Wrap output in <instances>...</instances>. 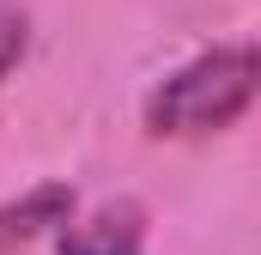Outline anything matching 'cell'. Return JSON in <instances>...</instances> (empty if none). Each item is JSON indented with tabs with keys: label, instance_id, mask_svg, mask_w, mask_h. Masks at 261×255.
<instances>
[{
	"label": "cell",
	"instance_id": "4",
	"mask_svg": "<svg viewBox=\"0 0 261 255\" xmlns=\"http://www.w3.org/2000/svg\"><path fill=\"white\" fill-rule=\"evenodd\" d=\"M24 49H31V18L24 12H0V79L24 61Z\"/></svg>",
	"mask_w": 261,
	"mask_h": 255
},
{
	"label": "cell",
	"instance_id": "2",
	"mask_svg": "<svg viewBox=\"0 0 261 255\" xmlns=\"http://www.w3.org/2000/svg\"><path fill=\"white\" fill-rule=\"evenodd\" d=\"M146 249V207L140 200H103L85 219L61 225V255H140Z\"/></svg>",
	"mask_w": 261,
	"mask_h": 255
},
{
	"label": "cell",
	"instance_id": "1",
	"mask_svg": "<svg viewBox=\"0 0 261 255\" xmlns=\"http://www.w3.org/2000/svg\"><path fill=\"white\" fill-rule=\"evenodd\" d=\"M255 49H213L176 67L152 97H146V134L158 140H195L231 128L255 104Z\"/></svg>",
	"mask_w": 261,
	"mask_h": 255
},
{
	"label": "cell",
	"instance_id": "3",
	"mask_svg": "<svg viewBox=\"0 0 261 255\" xmlns=\"http://www.w3.org/2000/svg\"><path fill=\"white\" fill-rule=\"evenodd\" d=\"M73 207H79V200H73V189H67V183H43V189L6 200V207H0V255L37 243L43 231H61L67 219H73Z\"/></svg>",
	"mask_w": 261,
	"mask_h": 255
}]
</instances>
